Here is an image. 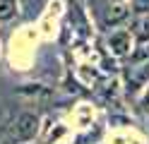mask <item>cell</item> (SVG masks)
<instances>
[{
    "label": "cell",
    "instance_id": "obj_1",
    "mask_svg": "<svg viewBox=\"0 0 149 144\" xmlns=\"http://www.w3.org/2000/svg\"><path fill=\"white\" fill-rule=\"evenodd\" d=\"M125 79L130 91H137L144 82H149V46L142 43L137 51L130 53V60L125 65Z\"/></svg>",
    "mask_w": 149,
    "mask_h": 144
},
{
    "label": "cell",
    "instance_id": "obj_2",
    "mask_svg": "<svg viewBox=\"0 0 149 144\" xmlns=\"http://www.w3.org/2000/svg\"><path fill=\"white\" fill-rule=\"evenodd\" d=\"M39 132V115L36 113H19L17 115V120L10 130V139L12 142H29L34 139V134Z\"/></svg>",
    "mask_w": 149,
    "mask_h": 144
},
{
    "label": "cell",
    "instance_id": "obj_3",
    "mask_svg": "<svg viewBox=\"0 0 149 144\" xmlns=\"http://www.w3.org/2000/svg\"><path fill=\"white\" fill-rule=\"evenodd\" d=\"M130 12H132V10H130L125 3H113V0H108L104 15H101V26L104 29H116L118 24H123L130 17Z\"/></svg>",
    "mask_w": 149,
    "mask_h": 144
},
{
    "label": "cell",
    "instance_id": "obj_4",
    "mask_svg": "<svg viewBox=\"0 0 149 144\" xmlns=\"http://www.w3.org/2000/svg\"><path fill=\"white\" fill-rule=\"evenodd\" d=\"M108 51L113 55H130L132 53V34L127 29H116L108 34Z\"/></svg>",
    "mask_w": 149,
    "mask_h": 144
},
{
    "label": "cell",
    "instance_id": "obj_5",
    "mask_svg": "<svg viewBox=\"0 0 149 144\" xmlns=\"http://www.w3.org/2000/svg\"><path fill=\"white\" fill-rule=\"evenodd\" d=\"M130 34L137 43H149V15H135L130 24Z\"/></svg>",
    "mask_w": 149,
    "mask_h": 144
},
{
    "label": "cell",
    "instance_id": "obj_6",
    "mask_svg": "<svg viewBox=\"0 0 149 144\" xmlns=\"http://www.w3.org/2000/svg\"><path fill=\"white\" fill-rule=\"evenodd\" d=\"M19 15V3L17 0H0V24L10 22Z\"/></svg>",
    "mask_w": 149,
    "mask_h": 144
},
{
    "label": "cell",
    "instance_id": "obj_7",
    "mask_svg": "<svg viewBox=\"0 0 149 144\" xmlns=\"http://www.w3.org/2000/svg\"><path fill=\"white\" fill-rule=\"evenodd\" d=\"M132 15H149V0H130Z\"/></svg>",
    "mask_w": 149,
    "mask_h": 144
},
{
    "label": "cell",
    "instance_id": "obj_8",
    "mask_svg": "<svg viewBox=\"0 0 149 144\" xmlns=\"http://www.w3.org/2000/svg\"><path fill=\"white\" fill-rule=\"evenodd\" d=\"M113 3H125V0H113Z\"/></svg>",
    "mask_w": 149,
    "mask_h": 144
}]
</instances>
